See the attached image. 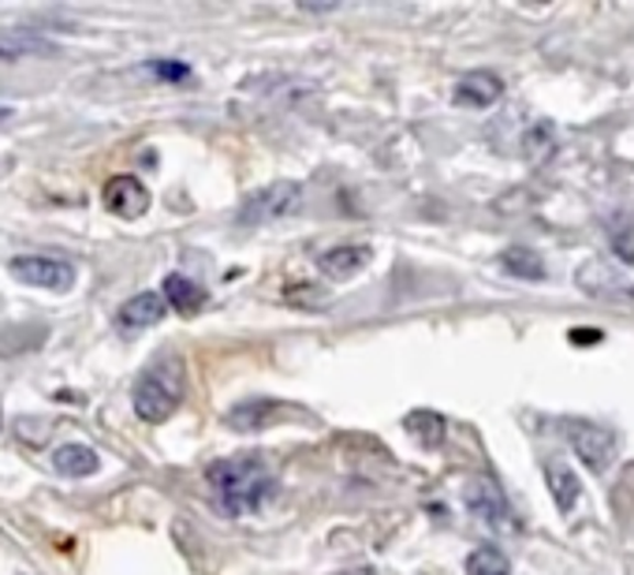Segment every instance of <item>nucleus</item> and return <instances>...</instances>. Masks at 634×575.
<instances>
[{
    "label": "nucleus",
    "mask_w": 634,
    "mask_h": 575,
    "mask_svg": "<svg viewBox=\"0 0 634 575\" xmlns=\"http://www.w3.org/2000/svg\"><path fill=\"white\" fill-rule=\"evenodd\" d=\"M545 483L553 489V501L560 512H571L575 505H579V494H582V483L579 475H575L571 467L560 464V460H548L545 464Z\"/></svg>",
    "instance_id": "obj_12"
},
{
    "label": "nucleus",
    "mask_w": 634,
    "mask_h": 575,
    "mask_svg": "<svg viewBox=\"0 0 634 575\" xmlns=\"http://www.w3.org/2000/svg\"><path fill=\"white\" fill-rule=\"evenodd\" d=\"M302 8H307V12H333L336 4H302Z\"/></svg>",
    "instance_id": "obj_21"
},
{
    "label": "nucleus",
    "mask_w": 634,
    "mask_h": 575,
    "mask_svg": "<svg viewBox=\"0 0 634 575\" xmlns=\"http://www.w3.org/2000/svg\"><path fill=\"white\" fill-rule=\"evenodd\" d=\"M500 266H504L515 280H542L545 277V262L537 258L530 247H508L500 254Z\"/></svg>",
    "instance_id": "obj_15"
},
{
    "label": "nucleus",
    "mask_w": 634,
    "mask_h": 575,
    "mask_svg": "<svg viewBox=\"0 0 634 575\" xmlns=\"http://www.w3.org/2000/svg\"><path fill=\"white\" fill-rule=\"evenodd\" d=\"M165 296H157V291H138V296H131L124 307L116 310V325L124 329V333H138V329H149L157 325L160 318H165Z\"/></svg>",
    "instance_id": "obj_8"
},
{
    "label": "nucleus",
    "mask_w": 634,
    "mask_h": 575,
    "mask_svg": "<svg viewBox=\"0 0 634 575\" xmlns=\"http://www.w3.org/2000/svg\"><path fill=\"white\" fill-rule=\"evenodd\" d=\"M302 206V184L296 180H277L269 187H258L243 198L240 206V224H265V221H280V217H291Z\"/></svg>",
    "instance_id": "obj_3"
},
{
    "label": "nucleus",
    "mask_w": 634,
    "mask_h": 575,
    "mask_svg": "<svg viewBox=\"0 0 634 575\" xmlns=\"http://www.w3.org/2000/svg\"><path fill=\"white\" fill-rule=\"evenodd\" d=\"M363 266H370V247H363V243H344V247H329L318 254V269L333 280L355 277Z\"/></svg>",
    "instance_id": "obj_10"
},
{
    "label": "nucleus",
    "mask_w": 634,
    "mask_h": 575,
    "mask_svg": "<svg viewBox=\"0 0 634 575\" xmlns=\"http://www.w3.org/2000/svg\"><path fill=\"white\" fill-rule=\"evenodd\" d=\"M500 93H504V79L493 71H467L456 82V101L470 109H489L493 101H500Z\"/></svg>",
    "instance_id": "obj_9"
},
{
    "label": "nucleus",
    "mask_w": 634,
    "mask_h": 575,
    "mask_svg": "<svg viewBox=\"0 0 634 575\" xmlns=\"http://www.w3.org/2000/svg\"><path fill=\"white\" fill-rule=\"evenodd\" d=\"M280 403L277 400H243L240 408L229 411V427L232 430H243V433H254V430H265L269 419L277 414Z\"/></svg>",
    "instance_id": "obj_14"
},
{
    "label": "nucleus",
    "mask_w": 634,
    "mask_h": 575,
    "mask_svg": "<svg viewBox=\"0 0 634 575\" xmlns=\"http://www.w3.org/2000/svg\"><path fill=\"white\" fill-rule=\"evenodd\" d=\"M53 467L60 471V475H68V478H90V475H98L101 460L90 445L71 441V445H60L53 452Z\"/></svg>",
    "instance_id": "obj_13"
},
{
    "label": "nucleus",
    "mask_w": 634,
    "mask_h": 575,
    "mask_svg": "<svg viewBox=\"0 0 634 575\" xmlns=\"http://www.w3.org/2000/svg\"><path fill=\"white\" fill-rule=\"evenodd\" d=\"M467 575H511V564L493 545H478L467 557Z\"/></svg>",
    "instance_id": "obj_16"
},
{
    "label": "nucleus",
    "mask_w": 634,
    "mask_h": 575,
    "mask_svg": "<svg viewBox=\"0 0 634 575\" xmlns=\"http://www.w3.org/2000/svg\"><path fill=\"white\" fill-rule=\"evenodd\" d=\"M179 400H183V363L176 355L149 363L138 374L135 392H131V403H135V414L142 422H168Z\"/></svg>",
    "instance_id": "obj_2"
},
{
    "label": "nucleus",
    "mask_w": 634,
    "mask_h": 575,
    "mask_svg": "<svg viewBox=\"0 0 634 575\" xmlns=\"http://www.w3.org/2000/svg\"><path fill=\"white\" fill-rule=\"evenodd\" d=\"M12 277H19L31 288H49V291H68L75 285V266L64 258H42V254H23V258L8 262Z\"/></svg>",
    "instance_id": "obj_5"
},
{
    "label": "nucleus",
    "mask_w": 634,
    "mask_h": 575,
    "mask_svg": "<svg viewBox=\"0 0 634 575\" xmlns=\"http://www.w3.org/2000/svg\"><path fill=\"white\" fill-rule=\"evenodd\" d=\"M210 486L229 516H254L272 497L277 478H272V471L262 460L243 456V460H216L210 467Z\"/></svg>",
    "instance_id": "obj_1"
},
{
    "label": "nucleus",
    "mask_w": 634,
    "mask_h": 575,
    "mask_svg": "<svg viewBox=\"0 0 634 575\" xmlns=\"http://www.w3.org/2000/svg\"><path fill=\"white\" fill-rule=\"evenodd\" d=\"M571 341L579 347H590V344L604 341V333H601V329H571Z\"/></svg>",
    "instance_id": "obj_20"
},
{
    "label": "nucleus",
    "mask_w": 634,
    "mask_h": 575,
    "mask_svg": "<svg viewBox=\"0 0 634 575\" xmlns=\"http://www.w3.org/2000/svg\"><path fill=\"white\" fill-rule=\"evenodd\" d=\"M165 303L179 314H198L205 307V288L183 273H168L165 277Z\"/></svg>",
    "instance_id": "obj_11"
},
{
    "label": "nucleus",
    "mask_w": 634,
    "mask_h": 575,
    "mask_svg": "<svg viewBox=\"0 0 634 575\" xmlns=\"http://www.w3.org/2000/svg\"><path fill=\"white\" fill-rule=\"evenodd\" d=\"M101 198H105V210L120 221H138L149 210V191L138 176H112Z\"/></svg>",
    "instance_id": "obj_6"
},
{
    "label": "nucleus",
    "mask_w": 634,
    "mask_h": 575,
    "mask_svg": "<svg viewBox=\"0 0 634 575\" xmlns=\"http://www.w3.org/2000/svg\"><path fill=\"white\" fill-rule=\"evenodd\" d=\"M26 53H53V45L31 34H0V56H26Z\"/></svg>",
    "instance_id": "obj_17"
},
{
    "label": "nucleus",
    "mask_w": 634,
    "mask_h": 575,
    "mask_svg": "<svg viewBox=\"0 0 634 575\" xmlns=\"http://www.w3.org/2000/svg\"><path fill=\"white\" fill-rule=\"evenodd\" d=\"M146 71L154 75V79H165V82H187V79H191V68H187L183 60H149Z\"/></svg>",
    "instance_id": "obj_19"
},
{
    "label": "nucleus",
    "mask_w": 634,
    "mask_h": 575,
    "mask_svg": "<svg viewBox=\"0 0 634 575\" xmlns=\"http://www.w3.org/2000/svg\"><path fill=\"white\" fill-rule=\"evenodd\" d=\"M411 422H419V427H425V430L414 433V438L422 441V449H437L441 441H444V419H441V414L422 411V414H411Z\"/></svg>",
    "instance_id": "obj_18"
},
{
    "label": "nucleus",
    "mask_w": 634,
    "mask_h": 575,
    "mask_svg": "<svg viewBox=\"0 0 634 575\" xmlns=\"http://www.w3.org/2000/svg\"><path fill=\"white\" fill-rule=\"evenodd\" d=\"M8 120H12V109H4V106H0V124H8Z\"/></svg>",
    "instance_id": "obj_22"
},
{
    "label": "nucleus",
    "mask_w": 634,
    "mask_h": 575,
    "mask_svg": "<svg viewBox=\"0 0 634 575\" xmlns=\"http://www.w3.org/2000/svg\"><path fill=\"white\" fill-rule=\"evenodd\" d=\"M567 441H571L575 456H579L586 471H593V475H604V471L612 467V460H616V433L598 427V422L590 419L567 422Z\"/></svg>",
    "instance_id": "obj_4"
},
{
    "label": "nucleus",
    "mask_w": 634,
    "mask_h": 575,
    "mask_svg": "<svg viewBox=\"0 0 634 575\" xmlns=\"http://www.w3.org/2000/svg\"><path fill=\"white\" fill-rule=\"evenodd\" d=\"M467 508L478 516L481 523H489L493 531H511V508L504 501V494L497 489V483L481 478V483H470L467 486Z\"/></svg>",
    "instance_id": "obj_7"
}]
</instances>
